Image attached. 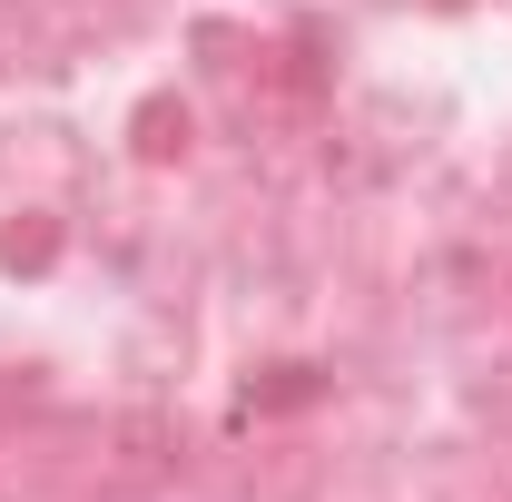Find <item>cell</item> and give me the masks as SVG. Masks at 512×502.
<instances>
[]
</instances>
